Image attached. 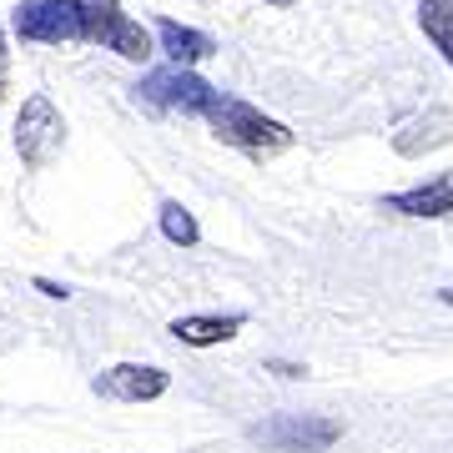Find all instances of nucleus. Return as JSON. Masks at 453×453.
I'll use <instances>...</instances> for the list:
<instances>
[{"mask_svg": "<svg viewBox=\"0 0 453 453\" xmlns=\"http://www.w3.org/2000/svg\"><path fill=\"white\" fill-rule=\"evenodd\" d=\"M162 50L177 65H196L211 56V35L192 31V26H177V20H162Z\"/></svg>", "mask_w": 453, "mask_h": 453, "instance_id": "obj_11", "label": "nucleus"}, {"mask_svg": "<svg viewBox=\"0 0 453 453\" xmlns=\"http://www.w3.org/2000/svg\"><path fill=\"white\" fill-rule=\"evenodd\" d=\"M247 327L242 312H226V318H207V312H192V318H177L172 323V338H181L187 348H217V342L237 338Z\"/></svg>", "mask_w": 453, "mask_h": 453, "instance_id": "obj_10", "label": "nucleus"}, {"mask_svg": "<svg viewBox=\"0 0 453 453\" xmlns=\"http://www.w3.org/2000/svg\"><path fill=\"white\" fill-rule=\"evenodd\" d=\"M136 96L146 106H157V111H181V116H202L207 111V101L217 96L202 76H196L192 65H166V71H151L142 86H136Z\"/></svg>", "mask_w": 453, "mask_h": 453, "instance_id": "obj_3", "label": "nucleus"}, {"mask_svg": "<svg viewBox=\"0 0 453 453\" xmlns=\"http://www.w3.org/2000/svg\"><path fill=\"white\" fill-rule=\"evenodd\" d=\"M247 438L273 453H323L342 438V423L323 413H273V418L252 423Z\"/></svg>", "mask_w": 453, "mask_h": 453, "instance_id": "obj_2", "label": "nucleus"}, {"mask_svg": "<svg viewBox=\"0 0 453 453\" xmlns=\"http://www.w3.org/2000/svg\"><path fill=\"white\" fill-rule=\"evenodd\" d=\"M0 56H5V50H0Z\"/></svg>", "mask_w": 453, "mask_h": 453, "instance_id": "obj_17", "label": "nucleus"}, {"mask_svg": "<svg viewBox=\"0 0 453 453\" xmlns=\"http://www.w3.org/2000/svg\"><path fill=\"white\" fill-rule=\"evenodd\" d=\"M35 288L46 292V297H71V288L65 282H50V277H35Z\"/></svg>", "mask_w": 453, "mask_h": 453, "instance_id": "obj_14", "label": "nucleus"}, {"mask_svg": "<svg viewBox=\"0 0 453 453\" xmlns=\"http://www.w3.org/2000/svg\"><path fill=\"white\" fill-rule=\"evenodd\" d=\"M453 142V116L438 106V111H428L423 121H408L403 131H393V151L398 157H423V151H438V146Z\"/></svg>", "mask_w": 453, "mask_h": 453, "instance_id": "obj_9", "label": "nucleus"}, {"mask_svg": "<svg viewBox=\"0 0 453 453\" xmlns=\"http://www.w3.org/2000/svg\"><path fill=\"white\" fill-rule=\"evenodd\" d=\"M273 5H288V0H273Z\"/></svg>", "mask_w": 453, "mask_h": 453, "instance_id": "obj_16", "label": "nucleus"}, {"mask_svg": "<svg viewBox=\"0 0 453 453\" xmlns=\"http://www.w3.org/2000/svg\"><path fill=\"white\" fill-rule=\"evenodd\" d=\"M418 26L434 41V50H443V61L453 65V0H418Z\"/></svg>", "mask_w": 453, "mask_h": 453, "instance_id": "obj_12", "label": "nucleus"}, {"mask_svg": "<svg viewBox=\"0 0 453 453\" xmlns=\"http://www.w3.org/2000/svg\"><path fill=\"white\" fill-rule=\"evenodd\" d=\"M267 368H273V372H282V378H303V372H308V368H297V363H277V357L267 363Z\"/></svg>", "mask_w": 453, "mask_h": 453, "instance_id": "obj_15", "label": "nucleus"}, {"mask_svg": "<svg viewBox=\"0 0 453 453\" xmlns=\"http://www.w3.org/2000/svg\"><path fill=\"white\" fill-rule=\"evenodd\" d=\"M162 232H166V242H177V247L202 242V226H196V217L181 202H162Z\"/></svg>", "mask_w": 453, "mask_h": 453, "instance_id": "obj_13", "label": "nucleus"}, {"mask_svg": "<svg viewBox=\"0 0 453 453\" xmlns=\"http://www.w3.org/2000/svg\"><path fill=\"white\" fill-rule=\"evenodd\" d=\"M16 31H20V41L61 46V41L91 35V20H86V5H76V0H31V5H20Z\"/></svg>", "mask_w": 453, "mask_h": 453, "instance_id": "obj_4", "label": "nucleus"}, {"mask_svg": "<svg viewBox=\"0 0 453 453\" xmlns=\"http://www.w3.org/2000/svg\"><path fill=\"white\" fill-rule=\"evenodd\" d=\"M202 116H207V127L217 131V142L237 146L247 157H277V151L292 146V131L282 127V121L262 116L257 106H247V101H237V96H222V91L207 101Z\"/></svg>", "mask_w": 453, "mask_h": 453, "instance_id": "obj_1", "label": "nucleus"}, {"mask_svg": "<svg viewBox=\"0 0 453 453\" xmlns=\"http://www.w3.org/2000/svg\"><path fill=\"white\" fill-rule=\"evenodd\" d=\"M91 388H96V398H111V403H157L172 388V372L157 363H116V368L96 372Z\"/></svg>", "mask_w": 453, "mask_h": 453, "instance_id": "obj_5", "label": "nucleus"}, {"mask_svg": "<svg viewBox=\"0 0 453 453\" xmlns=\"http://www.w3.org/2000/svg\"><path fill=\"white\" fill-rule=\"evenodd\" d=\"M65 127L61 116H56V106H50L46 96H31L26 106H20V121H16V151L26 166H46L50 151L61 146Z\"/></svg>", "mask_w": 453, "mask_h": 453, "instance_id": "obj_6", "label": "nucleus"}, {"mask_svg": "<svg viewBox=\"0 0 453 453\" xmlns=\"http://www.w3.org/2000/svg\"><path fill=\"white\" fill-rule=\"evenodd\" d=\"M86 20H91V41L111 46L116 56H127V61H146V56H151V35H146L136 20L121 16L116 0H91Z\"/></svg>", "mask_w": 453, "mask_h": 453, "instance_id": "obj_7", "label": "nucleus"}, {"mask_svg": "<svg viewBox=\"0 0 453 453\" xmlns=\"http://www.w3.org/2000/svg\"><path fill=\"white\" fill-rule=\"evenodd\" d=\"M383 211H398V217H449L453 211V172L423 181V187H413V192L383 196Z\"/></svg>", "mask_w": 453, "mask_h": 453, "instance_id": "obj_8", "label": "nucleus"}]
</instances>
